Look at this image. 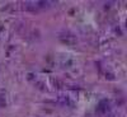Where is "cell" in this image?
I'll return each instance as SVG.
<instances>
[{
  "label": "cell",
  "mask_w": 127,
  "mask_h": 117,
  "mask_svg": "<svg viewBox=\"0 0 127 117\" xmlns=\"http://www.w3.org/2000/svg\"><path fill=\"white\" fill-rule=\"evenodd\" d=\"M57 102H59L60 104H62V106H67V107H72V106L75 104L74 99H71L70 95H67V94H61V95H59Z\"/></svg>",
  "instance_id": "6da1fadb"
},
{
  "label": "cell",
  "mask_w": 127,
  "mask_h": 117,
  "mask_svg": "<svg viewBox=\"0 0 127 117\" xmlns=\"http://www.w3.org/2000/svg\"><path fill=\"white\" fill-rule=\"evenodd\" d=\"M60 39H61V42H64V43H66V45H75L76 42H78L76 37L72 36V35H70V33H66V35L60 36Z\"/></svg>",
  "instance_id": "7a4b0ae2"
},
{
  "label": "cell",
  "mask_w": 127,
  "mask_h": 117,
  "mask_svg": "<svg viewBox=\"0 0 127 117\" xmlns=\"http://www.w3.org/2000/svg\"><path fill=\"white\" fill-rule=\"evenodd\" d=\"M108 110V101H102L98 106V111L102 112V113H105Z\"/></svg>",
  "instance_id": "3957f363"
},
{
  "label": "cell",
  "mask_w": 127,
  "mask_h": 117,
  "mask_svg": "<svg viewBox=\"0 0 127 117\" xmlns=\"http://www.w3.org/2000/svg\"><path fill=\"white\" fill-rule=\"evenodd\" d=\"M6 104V99H5V94L0 93V107H5Z\"/></svg>",
  "instance_id": "277c9868"
},
{
  "label": "cell",
  "mask_w": 127,
  "mask_h": 117,
  "mask_svg": "<svg viewBox=\"0 0 127 117\" xmlns=\"http://www.w3.org/2000/svg\"><path fill=\"white\" fill-rule=\"evenodd\" d=\"M107 117H118V115L117 113H109Z\"/></svg>",
  "instance_id": "5b68a950"
}]
</instances>
